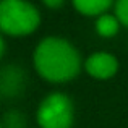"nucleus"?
<instances>
[{
  "instance_id": "5",
  "label": "nucleus",
  "mask_w": 128,
  "mask_h": 128,
  "mask_svg": "<svg viewBox=\"0 0 128 128\" xmlns=\"http://www.w3.org/2000/svg\"><path fill=\"white\" fill-rule=\"evenodd\" d=\"M73 6L83 16H100L115 3V0H72Z\"/></svg>"
},
{
  "instance_id": "2",
  "label": "nucleus",
  "mask_w": 128,
  "mask_h": 128,
  "mask_svg": "<svg viewBox=\"0 0 128 128\" xmlns=\"http://www.w3.org/2000/svg\"><path fill=\"white\" fill-rule=\"evenodd\" d=\"M41 24V13L29 0H0V32L13 38L29 36Z\"/></svg>"
},
{
  "instance_id": "6",
  "label": "nucleus",
  "mask_w": 128,
  "mask_h": 128,
  "mask_svg": "<svg viewBox=\"0 0 128 128\" xmlns=\"http://www.w3.org/2000/svg\"><path fill=\"white\" fill-rule=\"evenodd\" d=\"M23 75L18 68H13V65H8L3 72H0V91L3 96H15L18 94L21 88Z\"/></svg>"
},
{
  "instance_id": "1",
  "label": "nucleus",
  "mask_w": 128,
  "mask_h": 128,
  "mask_svg": "<svg viewBox=\"0 0 128 128\" xmlns=\"http://www.w3.org/2000/svg\"><path fill=\"white\" fill-rule=\"evenodd\" d=\"M32 65L42 80L57 84L76 78L83 66L78 49L60 36H47L36 46Z\"/></svg>"
},
{
  "instance_id": "4",
  "label": "nucleus",
  "mask_w": 128,
  "mask_h": 128,
  "mask_svg": "<svg viewBox=\"0 0 128 128\" xmlns=\"http://www.w3.org/2000/svg\"><path fill=\"white\" fill-rule=\"evenodd\" d=\"M84 70L89 76L96 80H110L118 72V60L112 54L99 50L91 54L84 60Z\"/></svg>"
},
{
  "instance_id": "12",
  "label": "nucleus",
  "mask_w": 128,
  "mask_h": 128,
  "mask_svg": "<svg viewBox=\"0 0 128 128\" xmlns=\"http://www.w3.org/2000/svg\"><path fill=\"white\" fill-rule=\"evenodd\" d=\"M0 128H3V126H2V123H0Z\"/></svg>"
},
{
  "instance_id": "8",
  "label": "nucleus",
  "mask_w": 128,
  "mask_h": 128,
  "mask_svg": "<svg viewBox=\"0 0 128 128\" xmlns=\"http://www.w3.org/2000/svg\"><path fill=\"white\" fill-rule=\"evenodd\" d=\"M24 115L18 110H10L3 115V128H24Z\"/></svg>"
},
{
  "instance_id": "9",
  "label": "nucleus",
  "mask_w": 128,
  "mask_h": 128,
  "mask_svg": "<svg viewBox=\"0 0 128 128\" xmlns=\"http://www.w3.org/2000/svg\"><path fill=\"white\" fill-rule=\"evenodd\" d=\"M114 15L120 21V24L128 28V0H115L114 3Z\"/></svg>"
},
{
  "instance_id": "10",
  "label": "nucleus",
  "mask_w": 128,
  "mask_h": 128,
  "mask_svg": "<svg viewBox=\"0 0 128 128\" xmlns=\"http://www.w3.org/2000/svg\"><path fill=\"white\" fill-rule=\"evenodd\" d=\"M42 3L47 6V8L55 10V8H60V6L65 3V0H42Z\"/></svg>"
},
{
  "instance_id": "7",
  "label": "nucleus",
  "mask_w": 128,
  "mask_h": 128,
  "mask_svg": "<svg viewBox=\"0 0 128 128\" xmlns=\"http://www.w3.org/2000/svg\"><path fill=\"white\" fill-rule=\"evenodd\" d=\"M120 21L112 13H104L96 18V32L100 38H114L120 29Z\"/></svg>"
},
{
  "instance_id": "3",
  "label": "nucleus",
  "mask_w": 128,
  "mask_h": 128,
  "mask_svg": "<svg viewBox=\"0 0 128 128\" xmlns=\"http://www.w3.org/2000/svg\"><path fill=\"white\" fill-rule=\"evenodd\" d=\"M39 128H72L75 122L73 100L63 92H50L36 110Z\"/></svg>"
},
{
  "instance_id": "11",
  "label": "nucleus",
  "mask_w": 128,
  "mask_h": 128,
  "mask_svg": "<svg viewBox=\"0 0 128 128\" xmlns=\"http://www.w3.org/2000/svg\"><path fill=\"white\" fill-rule=\"evenodd\" d=\"M3 52H5V41H3V36H2V32H0V58H2Z\"/></svg>"
}]
</instances>
